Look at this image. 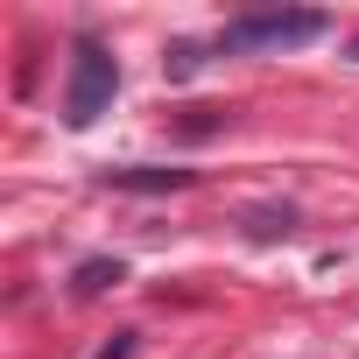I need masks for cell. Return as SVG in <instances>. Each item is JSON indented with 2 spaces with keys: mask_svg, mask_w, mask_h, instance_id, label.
<instances>
[{
  "mask_svg": "<svg viewBox=\"0 0 359 359\" xmlns=\"http://www.w3.org/2000/svg\"><path fill=\"white\" fill-rule=\"evenodd\" d=\"M331 29V15L317 8H261V15H240L219 29V57H261V50H303Z\"/></svg>",
  "mask_w": 359,
  "mask_h": 359,
  "instance_id": "6da1fadb",
  "label": "cell"
},
{
  "mask_svg": "<svg viewBox=\"0 0 359 359\" xmlns=\"http://www.w3.org/2000/svg\"><path fill=\"white\" fill-rule=\"evenodd\" d=\"M113 92H120V57H113L99 36H78L71 78H64V127L85 134L99 113H113Z\"/></svg>",
  "mask_w": 359,
  "mask_h": 359,
  "instance_id": "7a4b0ae2",
  "label": "cell"
},
{
  "mask_svg": "<svg viewBox=\"0 0 359 359\" xmlns=\"http://www.w3.org/2000/svg\"><path fill=\"white\" fill-rule=\"evenodd\" d=\"M106 184H113V191H184L191 169H113Z\"/></svg>",
  "mask_w": 359,
  "mask_h": 359,
  "instance_id": "3957f363",
  "label": "cell"
},
{
  "mask_svg": "<svg viewBox=\"0 0 359 359\" xmlns=\"http://www.w3.org/2000/svg\"><path fill=\"white\" fill-rule=\"evenodd\" d=\"M113 282H127V261H78V275H71V289L78 296H99V289H113Z\"/></svg>",
  "mask_w": 359,
  "mask_h": 359,
  "instance_id": "277c9868",
  "label": "cell"
},
{
  "mask_svg": "<svg viewBox=\"0 0 359 359\" xmlns=\"http://www.w3.org/2000/svg\"><path fill=\"white\" fill-rule=\"evenodd\" d=\"M289 226H296L289 205H282V212H247V233H254V240H275V233H289Z\"/></svg>",
  "mask_w": 359,
  "mask_h": 359,
  "instance_id": "5b68a950",
  "label": "cell"
},
{
  "mask_svg": "<svg viewBox=\"0 0 359 359\" xmlns=\"http://www.w3.org/2000/svg\"><path fill=\"white\" fill-rule=\"evenodd\" d=\"M99 359H134V331H113V345H106Z\"/></svg>",
  "mask_w": 359,
  "mask_h": 359,
  "instance_id": "8992f818",
  "label": "cell"
},
{
  "mask_svg": "<svg viewBox=\"0 0 359 359\" xmlns=\"http://www.w3.org/2000/svg\"><path fill=\"white\" fill-rule=\"evenodd\" d=\"M352 64H359V43H352Z\"/></svg>",
  "mask_w": 359,
  "mask_h": 359,
  "instance_id": "52a82bcc",
  "label": "cell"
}]
</instances>
